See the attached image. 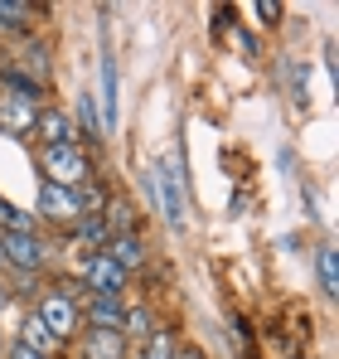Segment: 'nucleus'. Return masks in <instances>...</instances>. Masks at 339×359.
<instances>
[{
  "label": "nucleus",
  "instance_id": "f257e3e1",
  "mask_svg": "<svg viewBox=\"0 0 339 359\" xmlns=\"http://www.w3.org/2000/svg\"><path fill=\"white\" fill-rule=\"evenodd\" d=\"M29 311H34V316L49 325V335H54L58 345H68V350H73V340L83 335V287H78L73 277L39 287Z\"/></svg>",
  "mask_w": 339,
  "mask_h": 359
},
{
  "label": "nucleus",
  "instance_id": "f03ea898",
  "mask_svg": "<svg viewBox=\"0 0 339 359\" xmlns=\"http://www.w3.org/2000/svg\"><path fill=\"white\" fill-rule=\"evenodd\" d=\"M34 170L44 184H63V189H78L88 180H97V156L78 141L68 146H34Z\"/></svg>",
  "mask_w": 339,
  "mask_h": 359
},
{
  "label": "nucleus",
  "instance_id": "7ed1b4c3",
  "mask_svg": "<svg viewBox=\"0 0 339 359\" xmlns=\"http://www.w3.org/2000/svg\"><path fill=\"white\" fill-rule=\"evenodd\" d=\"M0 78H15V83H25V88L49 97V83H54V49H49V39H39V34L15 39V54L0 63Z\"/></svg>",
  "mask_w": 339,
  "mask_h": 359
},
{
  "label": "nucleus",
  "instance_id": "20e7f679",
  "mask_svg": "<svg viewBox=\"0 0 339 359\" xmlns=\"http://www.w3.org/2000/svg\"><path fill=\"white\" fill-rule=\"evenodd\" d=\"M34 219H39V229H54V233L68 238V233L88 219V209H83V184H78V189H63V184H44V180H39Z\"/></svg>",
  "mask_w": 339,
  "mask_h": 359
},
{
  "label": "nucleus",
  "instance_id": "39448f33",
  "mask_svg": "<svg viewBox=\"0 0 339 359\" xmlns=\"http://www.w3.org/2000/svg\"><path fill=\"white\" fill-rule=\"evenodd\" d=\"M44 102H49L44 93H34V88L15 83V78H0V136L25 141L34 131V117H39Z\"/></svg>",
  "mask_w": 339,
  "mask_h": 359
},
{
  "label": "nucleus",
  "instance_id": "423d86ee",
  "mask_svg": "<svg viewBox=\"0 0 339 359\" xmlns=\"http://www.w3.org/2000/svg\"><path fill=\"white\" fill-rule=\"evenodd\" d=\"M0 252H5V272L15 277H39L49 267V238L44 233H0Z\"/></svg>",
  "mask_w": 339,
  "mask_h": 359
},
{
  "label": "nucleus",
  "instance_id": "0eeeda50",
  "mask_svg": "<svg viewBox=\"0 0 339 359\" xmlns=\"http://www.w3.org/2000/svg\"><path fill=\"white\" fill-rule=\"evenodd\" d=\"M78 287H83L88 297H126L131 277L97 248V252H83V262H78Z\"/></svg>",
  "mask_w": 339,
  "mask_h": 359
},
{
  "label": "nucleus",
  "instance_id": "6e6552de",
  "mask_svg": "<svg viewBox=\"0 0 339 359\" xmlns=\"http://www.w3.org/2000/svg\"><path fill=\"white\" fill-rule=\"evenodd\" d=\"M151 175H155V194H160V214H165V224L179 233L184 229V170H179V161H170V165H151Z\"/></svg>",
  "mask_w": 339,
  "mask_h": 359
},
{
  "label": "nucleus",
  "instance_id": "1a4fd4ad",
  "mask_svg": "<svg viewBox=\"0 0 339 359\" xmlns=\"http://www.w3.org/2000/svg\"><path fill=\"white\" fill-rule=\"evenodd\" d=\"M34 146H68V141H78V126H73V112L68 107H58V102H44L39 107V117H34ZM83 146V141H78Z\"/></svg>",
  "mask_w": 339,
  "mask_h": 359
},
{
  "label": "nucleus",
  "instance_id": "9d476101",
  "mask_svg": "<svg viewBox=\"0 0 339 359\" xmlns=\"http://www.w3.org/2000/svg\"><path fill=\"white\" fill-rule=\"evenodd\" d=\"M73 355L78 359H131V345L121 330H83L73 340Z\"/></svg>",
  "mask_w": 339,
  "mask_h": 359
},
{
  "label": "nucleus",
  "instance_id": "9b49d317",
  "mask_svg": "<svg viewBox=\"0 0 339 359\" xmlns=\"http://www.w3.org/2000/svg\"><path fill=\"white\" fill-rule=\"evenodd\" d=\"M97 117H102V136H112L121 121V78H116L112 49L102 54V93H97Z\"/></svg>",
  "mask_w": 339,
  "mask_h": 359
},
{
  "label": "nucleus",
  "instance_id": "f8f14e48",
  "mask_svg": "<svg viewBox=\"0 0 339 359\" xmlns=\"http://www.w3.org/2000/svg\"><path fill=\"white\" fill-rule=\"evenodd\" d=\"M102 252L112 257L126 277H136V272L151 262V248H146V238H141V233H116V238H107V248H102Z\"/></svg>",
  "mask_w": 339,
  "mask_h": 359
},
{
  "label": "nucleus",
  "instance_id": "ddd939ff",
  "mask_svg": "<svg viewBox=\"0 0 339 359\" xmlns=\"http://www.w3.org/2000/svg\"><path fill=\"white\" fill-rule=\"evenodd\" d=\"M15 340H20L25 350L44 355V359H63V355H68V345H58L54 335H49V325H44L34 311H25V320H20V330H15Z\"/></svg>",
  "mask_w": 339,
  "mask_h": 359
},
{
  "label": "nucleus",
  "instance_id": "4468645a",
  "mask_svg": "<svg viewBox=\"0 0 339 359\" xmlns=\"http://www.w3.org/2000/svg\"><path fill=\"white\" fill-rule=\"evenodd\" d=\"M126 297H88L83 292V330H121Z\"/></svg>",
  "mask_w": 339,
  "mask_h": 359
},
{
  "label": "nucleus",
  "instance_id": "2eb2a0df",
  "mask_svg": "<svg viewBox=\"0 0 339 359\" xmlns=\"http://www.w3.org/2000/svg\"><path fill=\"white\" fill-rule=\"evenodd\" d=\"M155 330H160V320H155L151 301H126V311H121V335H126V345L136 350V345H146Z\"/></svg>",
  "mask_w": 339,
  "mask_h": 359
},
{
  "label": "nucleus",
  "instance_id": "dca6fc26",
  "mask_svg": "<svg viewBox=\"0 0 339 359\" xmlns=\"http://www.w3.org/2000/svg\"><path fill=\"white\" fill-rule=\"evenodd\" d=\"M34 20H39V10H34L29 0H0V39H25V34H34Z\"/></svg>",
  "mask_w": 339,
  "mask_h": 359
},
{
  "label": "nucleus",
  "instance_id": "f3484780",
  "mask_svg": "<svg viewBox=\"0 0 339 359\" xmlns=\"http://www.w3.org/2000/svg\"><path fill=\"white\" fill-rule=\"evenodd\" d=\"M73 126H78V141H83L88 151L107 141V136H102V117H97V102H92V93H78V97H73Z\"/></svg>",
  "mask_w": 339,
  "mask_h": 359
},
{
  "label": "nucleus",
  "instance_id": "a211bd4d",
  "mask_svg": "<svg viewBox=\"0 0 339 359\" xmlns=\"http://www.w3.org/2000/svg\"><path fill=\"white\" fill-rule=\"evenodd\" d=\"M102 224H107V233H141V209L126 199V194H107V204H102Z\"/></svg>",
  "mask_w": 339,
  "mask_h": 359
},
{
  "label": "nucleus",
  "instance_id": "6ab92c4d",
  "mask_svg": "<svg viewBox=\"0 0 339 359\" xmlns=\"http://www.w3.org/2000/svg\"><path fill=\"white\" fill-rule=\"evenodd\" d=\"M315 277H320V297L335 301L339 297V252H335V243H320V248H315Z\"/></svg>",
  "mask_w": 339,
  "mask_h": 359
},
{
  "label": "nucleus",
  "instance_id": "aec40b11",
  "mask_svg": "<svg viewBox=\"0 0 339 359\" xmlns=\"http://www.w3.org/2000/svg\"><path fill=\"white\" fill-rule=\"evenodd\" d=\"M174 350H179L174 335H170V330H155L146 345H136V359H174Z\"/></svg>",
  "mask_w": 339,
  "mask_h": 359
},
{
  "label": "nucleus",
  "instance_id": "412c9836",
  "mask_svg": "<svg viewBox=\"0 0 339 359\" xmlns=\"http://www.w3.org/2000/svg\"><path fill=\"white\" fill-rule=\"evenodd\" d=\"M257 15H262V25H267V29H277V25H282V15H286V5H282V0H257Z\"/></svg>",
  "mask_w": 339,
  "mask_h": 359
},
{
  "label": "nucleus",
  "instance_id": "4be33fe9",
  "mask_svg": "<svg viewBox=\"0 0 339 359\" xmlns=\"http://www.w3.org/2000/svg\"><path fill=\"white\" fill-rule=\"evenodd\" d=\"M5 359H44V355H34V350H25L20 340H10V345H5Z\"/></svg>",
  "mask_w": 339,
  "mask_h": 359
},
{
  "label": "nucleus",
  "instance_id": "5701e85b",
  "mask_svg": "<svg viewBox=\"0 0 339 359\" xmlns=\"http://www.w3.org/2000/svg\"><path fill=\"white\" fill-rule=\"evenodd\" d=\"M174 359H204V350H199V345H179V350H174Z\"/></svg>",
  "mask_w": 339,
  "mask_h": 359
},
{
  "label": "nucleus",
  "instance_id": "b1692460",
  "mask_svg": "<svg viewBox=\"0 0 339 359\" xmlns=\"http://www.w3.org/2000/svg\"><path fill=\"white\" fill-rule=\"evenodd\" d=\"M10 297H15V292H10V287L0 282V316H5V306H10Z\"/></svg>",
  "mask_w": 339,
  "mask_h": 359
},
{
  "label": "nucleus",
  "instance_id": "393cba45",
  "mask_svg": "<svg viewBox=\"0 0 339 359\" xmlns=\"http://www.w3.org/2000/svg\"><path fill=\"white\" fill-rule=\"evenodd\" d=\"M5 345H10V335H5V320H0V359H5Z\"/></svg>",
  "mask_w": 339,
  "mask_h": 359
},
{
  "label": "nucleus",
  "instance_id": "a878e982",
  "mask_svg": "<svg viewBox=\"0 0 339 359\" xmlns=\"http://www.w3.org/2000/svg\"><path fill=\"white\" fill-rule=\"evenodd\" d=\"M0 272H5V252H0Z\"/></svg>",
  "mask_w": 339,
  "mask_h": 359
}]
</instances>
